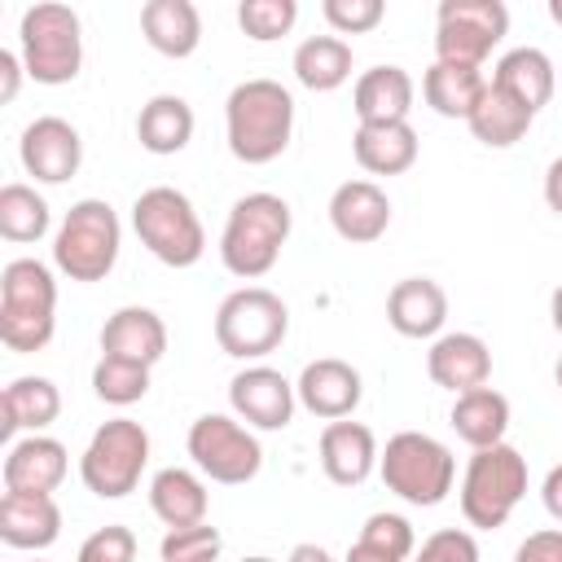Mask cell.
<instances>
[{
	"label": "cell",
	"mask_w": 562,
	"mask_h": 562,
	"mask_svg": "<svg viewBox=\"0 0 562 562\" xmlns=\"http://www.w3.org/2000/svg\"><path fill=\"white\" fill-rule=\"evenodd\" d=\"M92 395L101 404H114V408L140 404L149 395V369L132 364V360H119V356H101L92 364Z\"/></svg>",
	"instance_id": "cell-35"
},
{
	"label": "cell",
	"mask_w": 562,
	"mask_h": 562,
	"mask_svg": "<svg viewBox=\"0 0 562 562\" xmlns=\"http://www.w3.org/2000/svg\"><path fill=\"white\" fill-rule=\"evenodd\" d=\"M294 395L299 404L321 417V422H342L360 408V395H364V382H360V369L338 360V356H321V360H307L299 382H294Z\"/></svg>",
	"instance_id": "cell-15"
},
{
	"label": "cell",
	"mask_w": 562,
	"mask_h": 562,
	"mask_svg": "<svg viewBox=\"0 0 562 562\" xmlns=\"http://www.w3.org/2000/svg\"><path fill=\"white\" fill-rule=\"evenodd\" d=\"M66 470H70L66 443H57L53 435H26V439L9 443L0 479H4V492H48L53 496L61 487Z\"/></svg>",
	"instance_id": "cell-19"
},
{
	"label": "cell",
	"mask_w": 562,
	"mask_h": 562,
	"mask_svg": "<svg viewBox=\"0 0 562 562\" xmlns=\"http://www.w3.org/2000/svg\"><path fill=\"white\" fill-rule=\"evenodd\" d=\"M448 321V294L435 277H404L386 294V325L400 338H439Z\"/></svg>",
	"instance_id": "cell-18"
},
{
	"label": "cell",
	"mask_w": 562,
	"mask_h": 562,
	"mask_svg": "<svg viewBox=\"0 0 562 562\" xmlns=\"http://www.w3.org/2000/svg\"><path fill=\"white\" fill-rule=\"evenodd\" d=\"M290 334V307L268 285H241L215 307V342L233 360H263Z\"/></svg>",
	"instance_id": "cell-10"
},
{
	"label": "cell",
	"mask_w": 562,
	"mask_h": 562,
	"mask_svg": "<svg viewBox=\"0 0 562 562\" xmlns=\"http://www.w3.org/2000/svg\"><path fill=\"white\" fill-rule=\"evenodd\" d=\"M0 413H4V422H0L4 439H13L18 430L44 435L61 413V391L48 378H13L0 395Z\"/></svg>",
	"instance_id": "cell-30"
},
{
	"label": "cell",
	"mask_w": 562,
	"mask_h": 562,
	"mask_svg": "<svg viewBox=\"0 0 562 562\" xmlns=\"http://www.w3.org/2000/svg\"><path fill=\"white\" fill-rule=\"evenodd\" d=\"M378 474L386 483V492H395L408 505H443L457 479V457L448 443H439L426 430H400L386 439L382 457H378Z\"/></svg>",
	"instance_id": "cell-6"
},
{
	"label": "cell",
	"mask_w": 562,
	"mask_h": 562,
	"mask_svg": "<svg viewBox=\"0 0 562 562\" xmlns=\"http://www.w3.org/2000/svg\"><path fill=\"white\" fill-rule=\"evenodd\" d=\"M145 465H149V430L132 417H110L92 430L79 457V479L92 496L123 501L140 487Z\"/></svg>",
	"instance_id": "cell-9"
},
{
	"label": "cell",
	"mask_w": 562,
	"mask_h": 562,
	"mask_svg": "<svg viewBox=\"0 0 562 562\" xmlns=\"http://www.w3.org/2000/svg\"><path fill=\"white\" fill-rule=\"evenodd\" d=\"M57 329V281L40 259H9L0 272V342L18 356L44 351Z\"/></svg>",
	"instance_id": "cell-3"
},
{
	"label": "cell",
	"mask_w": 562,
	"mask_h": 562,
	"mask_svg": "<svg viewBox=\"0 0 562 562\" xmlns=\"http://www.w3.org/2000/svg\"><path fill=\"white\" fill-rule=\"evenodd\" d=\"M22 75H26L22 57H18V53H9V48H0V101H4V105L18 97V88H22Z\"/></svg>",
	"instance_id": "cell-43"
},
{
	"label": "cell",
	"mask_w": 562,
	"mask_h": 562,
	"mask_svg": "<svg viewBox=\"0 0 562 562\" xmlns=\"http://www.w3.org/2000/svg\"><path fill=\"white\" fill-rule=\"evenodd\" d=\"M290 228H294V215H290V202L277 198V193H246L233 202L228 220H224V233H220V259L233 277L241 281H259L277 268L281 259V246L290 241Z\"/></svg>",
	"instance_id": "cell-2"
},
{
	"label": "cell",
	"mask_w": 562,
	"mask_h": 562,
	"mask_svg": "<svg viewBox=\"0 0 562 562\" xmlns=\"http://www.w3.org/2000/svg\"><path fill=\"white\" fill-rule=\"evenodd\" d=\"M417 83L404 66H369L351 88V110L360 123H408Z\"/></svg>",
	"instance_id": "cell-23"
},
{
	"label": "cell",
	"mask_w": 562,
	"mask_h": 562,
	"mask_svg": "<svg viewBox=\"0 0 562 562\" xmlns=\"http://www.w3.org/2000/svg\"><path fill=\"white\" fill-rule=\"evenodd\" d=\"M417 132L413 123H360L351 136V154L369 176H404L417 162Z\"/></svg>",
	"instance_id": "cell-25"
},
{
	"label": "cell",
	"mask_w": 562,
	"mask_h": 562,
	"mask_svg": "<svg viewBox=\"0 0 562 562\" xmlns=\"http://www.w3.org/2000/svg\"><path fill=\"white\" fill-rule=\"evenodd\" d=\"M75 562H136V536H132V527H123V522L97 527L79 544Z\"/></svg>",
	"instance_id": "cell-40"
},
{
	"label": "cell",
	"mask_w": 562,
	"mask_h": 562,
	"mask_svg": "<svg viewBox=\"0 0 562 562\" xmlns=\"http://www.w3.org/2000/svg\"><path fill=\"white\" fill-rule=\"evenodd\" d=\"M224 549V536L211 522H193V527H167L158 553L162 562H215Z\"/></svg>",
	"instance_id": "cell-37"
},
{
	"label": "cell",
	"mask_w": 562,
	"mask_h": 562,
	"mask_svg": "<svg viewBox=\"0 0 562 562\" xmlns=\"http://www.w3.org/2000/svg\"><path fill=\"white\" fill-rule=\"evenodd\" d=\"M101 356H119V360L154 369L167 356V325H162V316L154 307H136V303L110 312L105 325H101Z\"/></svg>",
	"instance_id": "cell-20"
},
{
	"label": "cell",
	"mask_w": 562,
	"mask_h": 562,
	"mask_svg": "<svg viewBox=\"0 0 562 562\" xmlns=\"http://www.w3.org/2000/svg\"><path fill=\"white\" fill-rule=\"evenodd\" d=\"M61 536V505L48 492H4L0 496V540L9 549L40 553Z\"/></svg>",
	"instance_id": "cell-22"
},
{
	"label": "cell",
	"mask_w": 562,
	"mask_h": 562,
	"mask_svg": "<svg viewBox=\"0 0 562 562\" xmlns=\"http://www.w3.org/2000/svg\"><path fill=\"white\" fill-rule=\"evenodd\" d=\"M228 154L246 167L277 162L294 136V97L277 79H241L224 101Z\"/></svg>",
	"instance_id": "cell-1"
},
{
	"label": "cell",
	"mask_w": 562,
	"mask_h": 562,
	"mask_svg": "<svg viewBox=\"0 0 562 562\" xmlns=\"http://www.w3.org/2000/svg\"><path fill=\"white\" fill-rule=\"evenodd\" d=\"M549 18L562 26V0H549Z\"/></svg>",
	"instance_id": "cell-49"
},
{
	"label": "cell",
	"mask_w": 562,
	"mask_h": 562,
	"mask_svg": "<svg viewBox=\"0 0 562 562\" xmlns=\"http://www.w3.org/2000/svg\"><path fill=\"white\" fill-rule=\"evenodd\" d=\"M360 540H369V544H378V549L395 553L400 562H408V558L417 553V536H413V522H408L404 514H386V509L364 518V527H360Z\"/></svg>",
	"instance_id": "cell-38"
},
{
	"label": "cell",
	"mask_w": 562,
	"mask_h": 562,
	"mask_svg": "<svg viewBox=\"0 0 562 562\" xmlns=\"http://www.w3.org/2000/svg\"><path fill=\"white\" fill-rule=\"evenodd\" d=\"M483 92H487V75L479 66L430 61L422 75V97L439 119H470Z\"/></svg>",
	"instance_id": "cell-28"
},
{
	"label": "cell",
	"mask_w": 562,
	"mask_h": 562,
	"mask_svg": "<svg viewBox=\"0 0 562 562\" xmlns=\"http://www.w3.org/2000/svg\"><path fill=\"white\" fill-rule=\"evenodd\" d=\"M457 439H465L470 448H492V443H505V430H509V400L496 391V386H474L465 395L452 400V413H448Z\"/></svg>",
	"instance_id": "cell-31"
},
{
	"label": "cell",
	"mask_w": 562,
	"mask_h": 562,
	"mask_svg": "<svg viewBox=\"0 0 562 562\" xmlns=\"http://www.w3.org/2000/svg\"><path fill=\"white\" fill-rule=\"evenodd\" d=\"M241 562H272V558H263V553H255V558H241Z\"/></svg>",
	"instance_id": "cell-51"
},
{
	"label": "cell",
	"mask_w": 562,
	"mask_h": 562,
	"mask_svg": "<svg viewBox=\"0 0 562 562\" xmlns=\"http://www.w3.org/2000/svg\"><path fill=\"white\" fill-rule=\"evenodd\" d=\"M540 501H544L549 518L562 522V465H553V470L544 474V483H540Z\"/></svg>",
	"instance_id": "cell-44"
},
{
	"label": "cell",
	"mask_w": 562,
	"mask_h": 562,
	"mask_svg": "<svg viewBox=\"0 0 562 562\" xmlns=\"http://www.w3.org/2000/svg\"><path fill=\"white\" fill-rule=\"evenodd\" d=\"M119 246H123V224L114 206L105 198H79L53 233V263L70 281H83V285L105 281L119 263Z\"/></svg>",
	"instance_id": "cell-5"
},
{
	"label": "cell",
	"mask_w": 562,
	"mask_h": 562,
	"mask_svg": "<svg viewBox=\"0 0 562 562\" xmlns=\"http://www.w3.org/2000/svg\"><path fill=\"white\" fill-rule=\"evenodd\" d=\"M290 66L307 92H334L351 79V44L342 35H307Z\"/></svg>",
	"instance_id": "cell-33"
},
{
	"label": "cell",
	"mask_w": 562,
	"mask_h": 562,
	"mask_svg": "<svg viewBox=\"0 0 562 562\" xmlns=\"http://www.w3.org/2000/svg\"><path fill=\"white\" fill-rule=\"evenodd\" d=\"M18 57L26 66V79L61 88L83 70V26L70 4L40 0L18 22Z\"/></svg>",
	"instance_id": "cell-4"
},
{
	"label": "cell",
	"mask_w": 562,
	"mask_h": 562,
	"mask_svg": "<svg viewBox=\"0 0 562 562\" xmlns=\"http://www.w3.org/2000/svg\"><path fill=\"white\" fill-rule=\"evenodd\" d=\"M408 562H479V540L465 527H439L422 540V549Z\"/></svg>",
	"instance_id": "cell-41"
},
{
	"label": "cell",
	"mask_w": 562,
	"mask_h": 562,
	"mask_svg": "<svg viewBox=\"0 0 562 562\" xmlns=\"http://www.w3.org/2000/svg\"><path fill=\"white\" fill-rule=\"evenodd\" d=\"M294 22H299V4L294 0H241L237 4V26L259 44L290 35Z\"/></svg>",
	"instance_id": "cell-36"
},
{
	"label": "cell",
	"mask_w": 562,
	"mask_h": 562,
	"mask_svg": "<svg viewBox=\"0 0 562 562\" xmlns=\"http://www.w3.org/2000/svg\"><path fill=\"white\" fill-rule=\"evenodd\" d=\"M233 417H241L250 430H285L294 422V382L272 364H246L228 382Z\"/></svg>",
	"instance_id": "cell-13"
},
{
	"label": "cell",
	"mask_w": 562,
	"mask_h": 562,
	"mask_svg": "<svg viewBox=\"0 0 562 562\" xmlns=\"http://www.w3.org/2000/svg\"><path fill=\"white\" fill-rule=\"evenodd\" d=\"M342 562H400L395 553H386V549H378V544H369V540H360L356 536V544L347 549V558Z\"/></svg>",
	"instance_id": "cell-46"
},
{
	"label": "cell",
	"mask_w": 562,
	"mask_h": 562,
	"mask_svg": "<svg viewBox=\"0 0 562 562\" xmlns=\"http://www.w3.org/2000/svg\"><path fill=\"white\" fill-rule=\"evenodd\" d=\"M514 562H562V527H540L531 531L518 549Z\"/></svg>",
	"instance_id": "cell-42"
},
{
	"label": "cell",
	"mask_w": 562,
	"mask_h": 562,
	"mask_svg": "<svg viewBox=\"0 0 562 562\" xmlns=\"http://www.w3.org/2000/svg\"><path fill=\"white\" fill-rule=\"evenodd\" d=\"M527 496V457L514 443L474 448L461 474V514L479 531H496L509 522L518 501Z\"/></svg>",
	"instance_id": "cell-8"
},
{
	"label": "cell",
	"mask_w": 562,
	"mask_h": 562,
	"mask_svg": "<svg viewBox=\"0 0 562 562\" xmlns=\"http://www.w3.org/2000/svg\"><path fill=\"white\" fill-rule=\"evenodd\" d=\"M321 470H325V479L329 483H338V487H360L373 470H378V439H373V430L364 426V422H329L325 430H321Z\"/></svg>",
	"instance_id": "cell-21"
},
{
	"label": "cell",
	"mask_w": 562,
	"mask_h": 562,
	"mask_svg": "<svg viewBox=\"0 0 562 562\" xmlns=\"http://www.w3.org/2000/svg\"><path fill=\"white\" fill-rule=\"evenodd\" d=\"M544 202L553 215H562V154L544 167Z\"/></svg>",
	"instance_id": "cell-45"
},
{
	"label": "cell",
	"mask_w": 562,
	"mask_h": 562,
	"mask_svg": "<svg viewBox=\"0 0 562 562\" xmlns=\"http://www.w3.org/2000/svg\"><path fill=\"white\" fill-rule=\"evenodd\" d=\"M48 228H53V211L31 184L13 180L0 189V237L4 241L26 246V241H40Z\"/></svg>",
	"instance_id": "cell-34"
},
{
	"label": "cell",
	"mask_w": 562,
	"mask_h": 562,
	"mask_svg": "<svg viewBox=\"0 0 562 562\" xmlns=\"http://www.w3.org/2000/svg\"><path fill=\"white\" fill-rule=\"evenodd\" d=\"M492 83H496L501 92H509L518 105H527L531 114H540V110L549 105V97H553L558 70H553L549 53H540V48L522 44V48H509V53L496 61Z\"/></svg>",
	"instance_id": "cell-27"
},
{
	"label": "cell",
	"mask_w": 562,
	"mask_h": 562,
	"mask_svg": "<svg viewBox=\"0 0 562 562\" xmlns=\"http://www.w3.org/2000/svg\"><path fill=\"white\" fill-rule=\"evenodd\" d=\"M285 562H334V558H329V549H321V544L303 540V544H294V549H290V558H285Z\"/></svg>",
	"instance_id": "cell-47"
},
{
	"label": "cell",
	"mask_w": 562,
	"mask_h": 562,
	"mask_svg": "<svg viewBox=\"0 0 562 562\" xmlns=\"http://www.w3.org/2000/svg\"><path fill=\"white\" fill-rule=\"evenodd\" d=\"M140 35L162 57H193L202 44V13L193 0H149L140 9Z\"/></svg>",
	"instance_id": "cell-24"
},
{
	"label": "cell",
	"mask_w": 562,
	"mask_h": 562,
	"mask_svg": "<svg viewBox=\"0 0 562 562\" xmlns=\"http://www.w3.org/2000/svg\"><path fill=\"white\" fill-rule=\"evenodd\" d=\"M426 373H430L435 386H443L452 395H465L474 386H487V378H492V351H487V342L479 334H465V329L439 334L430 342V351H426Z\"/></svg>",
	"instance_id": "cell-17"
},
{
	"label": "cell",
	"mask_w": 562,
	"mask_h": 562,
	"mask_svg": "<svg viewBox=\"0 0 562 562\" xmlns=\"http://www.w3.org/2000/svg\"><path fill=\"white\" fill-rule=\"evenodd\" d=\"M549 321H553V329L562 334V285L549 294Z\"/></svg>",
	"instance_id": "cell-48"
},
{
	"label": "cell",
	"mask_w": 562,
	"mask_h": 562,
	"mask_svg": "<svg viewBox=\"0 0 562 562\" xmlns=\"http://www.w3.org/2000/svg\"><path fill=\"white\" fill-rule=\"evenodd\" d=\"M184 448H189L193 465L211 483H224V487H241V483H250L263 470L259 435L241 417H228V413H202L189 426Z\"/></svg>",
	"instance_id": "cell-11"
},
{
	"label": "cell",
	"mask_w": 562,
	"mask_h": 562,
	"mask_svg": "<svg viewBox=\"0 0 562 562\" xmlns=\"http://www.w3.org/2000/svg\"><path fill=\"white\" fill-rule=\"evenodd\" d=\"M329 224L342 241L369 246L391 228V198L373 180H342L329 193Z\"/></svg>",
	"instance_id": "cell-16"
},
{
	"label": "cell",
	"mask_w": 562,
	"mask_h": 562,
	"mask_svg": "<svg viewBox=\"0 0 562 562\" xmlns=\"http://www.w3.org/2000/svg\"><path fill=\"white\" fill-rule=\"evenodd\" d=\"M132 228L140 246L167 268H193L206 255V228L189 202V193L171 184H154L132 202Z\"/></svg>",
	"instance_id": "cell-7"
},
{
	"label": "cell",
	"mask_w": 562,
	"mask_h": 562,
	"mask_svg": "<svg viewBox=\"0 0 562 562\" xmlns=\"http://www.w3.org/2000/svg\"><path fill=\"white\" fill-rule=\"evenodd\" d=\"M136 140L140 149L167 158V154H180L189 140H193V105L176 92H158L140 105L136 114Z\"/></svg>",
	"instance_id": "cell-29"
},
{
	"label": "cell",
	"mask_w": 562,
	"mask_h": 562,
	"mask_svg": "<svg viewBox=\"0 0 562 562\" xmlns=\"http://www.w3.org/2000/svg\"><path fill=\"white\" fill-rule=\"evenodd\" d=\"M531 123H536V114H531L527 105H518L509 92H501L492 79H487V92L479 97L474 114L465 119L470 136H474L479 145H487V149H509V145H518V140L531 132Z\"/></svg>",
	"instance_id": "cell-32"
},
{
	"label": "cell",
	"mask_w": 562,
	"mask_h": 562,
	"mask_svg": "<svg viewBox=\"0 0 562 562\" xmlns=\"http://www.w3.org/2000/svg\"><path fill=\"white\" fill-rule=\"evenodd\" d=\"M18 158L26 176H35L40 184H66L83 162V136L61 114H40L22 127Z\"/></svg>",
	"instance_id": "cell-14"
},
{
	"label": "cell",
	"mask_w": 562,
	"mask_h": 562,
	"mask_svg": "<svg viewBox=\"0 0 562 562\" xmlns=\"http://www.w3.org/2000/svg\"><path fill=\"white\" fill-rule=\"evenodd\" d=\"M149 509L162 527H193V522H206V509H211V496H206V483L202 474L184 470V465H167L149 479Z\"/></svg>",
	"instance_id": "cell-26"
},
{
	"label": "cell",
	"mask_w": 562,
	"mask_h": 562,
	"mask_svg": "<svg viewBox=\"0 0 562 562\" xmlns=\"http://www.w3.org/2000/svg\"><path fill=\"white\" fill-rule=\"evenodd\" d=\"M509 31V9L501 0H443L435 13V61L479 66Z\"/></svg>",
	"instance_id": "cell-12"
},
{
	"label": "cell",
	"mask_w": 562,
	"mask_h": 562,
	"mask_svg": "<svg viewBox=\"0 0 562 562\" xmlns=\"http://www.w3.org/2000/svg\"><path fill=\"white\" fill-rule=\"evenodd\" d=\"M553 382H558V391H562V356H558V364H553Z\"/></svg>",
	"instance_id": "cell-50"
},
{
	"label": "cell",
	"mask_w": 562,
	"mask_h": 562,
	"mask_svg": "<svg viewBox=\"0 0 562 562\" xmlns=\"http://www.w3.org/2000/svg\"><path fill=\"white\" fill-rule=\"evenodd\" d=\"M321 13L334 26V35H364L386 18V4L382 0H325Z\"/></svg>",
	"instance_id": "cell-39"
}]
</instances>
